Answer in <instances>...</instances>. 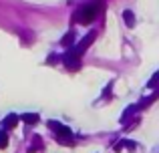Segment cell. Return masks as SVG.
I'll return each instance as SVG.
<instances>
[{"label": "cell", "instance_id": "1", "mask_svg": "<svg viewBox=\"0 0 159 153\" xmlns=\"http://www.w3.org/2000/svg\"><path fill=\"white\" fill-rule=\"evenodd\" d=\"M99 6H101L99 2L87 4V6H83L81 10L77 12V16H75V18H77V20H81L83 24H89V22H93V20H95V16L99 14Z\"/></svg>", "mask_w": 159, "mask_h": 153}, {"label": "cell", "instance_id": "8", "mask_svg": "<svg viewBox=\"0 0 159 153\" xmlns=\"http://www.w3.org/2000/svg\"><path fill=\"white\" fill-rule=\"evenodd\" d=\"M73 38H75V32H73V30H70V32H69V34H66V36H65V38H62V44H65V47H73V43H75V40H73Z\"/></svg>", "mask_w": 159, "mask_h": 153}, {"label": "cell", "instance_id": "5", "mask_svg": "<svg viewBox=\"0 0 159 153\" xmlns=\"http://www.w3.org/2000/svg\"><path fill=\"white\" fill-rule=\"evenodd\" d=\"M20 119H22L24 123H28V125H34V123H39V115H36V113H24Z\"/></svg>", "mask_w": 159, "mask_h": 153}, {"label": "cell", "instance_id": "7", "mask_svg": "<svg viewBox=\"0 0 159 153\" xmlns=\"http://www.w3.org/2000/svg\"><path fill=\"white\" fill-rule=\"evenodd\" d=\"M123 18H125V22H127L129 26H135V16H133L131 10H125L123 12Z\"/></svg>", "mask_w": 159, "mask_h": 153}, {"label": "cell", "instance_id": "6", "mask_svg": "<svg viewBox=\"0 0 159 153\" xmlns=\"http://www.w3.org/2000/svg\"><path fill=\"white\" fill-rule=\"evenodd\" d=\"M16 123H18V115H8L6 121H4V127H6V129H12Z\"/></svg>", "mask_w": 159, "mask_h": 153}, {"label": "cell", "instance_id": "2", "mask_svg": "<svg viewBox=\"0 0 159 153\" xmlns=\"http://www.w3.org/2000/svg\"><path fill=\"white\" fill-rule=\"evenodd\" d=\"M48 127L57 133V139L61 143H66V145H70L73 143V133L69 131V127H65V125H61L58 121H48Z\"/></svg>", "mask_w": 159, "mask_h": 153}, {"label": "cell", "instance_id": "9", "mask_svg": "<svg viewBox=\"0 0 159 153\" xmlns=\"http://www.w3.org/2000/svg\"><path fill=\"white\" fill-rule=\"evenodd\" d=\"M157 83H159V73H155V75H153L151 79H149V83H147V87H149V89H153V87H155V85H157Z\"/></svg>", "mask_w": 159, "mask_h": 153}, {"label": "cell", "instance_id": "4", "mask_svg": "<svg viewBox=\"0 0 159 153\" xmlns=\"http://www.w3.org/2000/svg\"><path fill=\"white\" fill-rule=\"evenodd\" d=\"M95 36H97V32H95V30H91V32H89V34H87V36H85V38H83V40H81V43H79V44H77V47H75V51H77V52H79V55H83V52H85V51H87V48H89V47H91V44H93V40H95Z\"/></svg>", "mask_w": 159, "mask_h": 153}, {"label": "cell", "instance_id": "10", "mask_svg": "<svg viewBox=\"0 0 159 153\" xmlns=\"http://www.w3.org/2000/svg\"><path fill=\"white\" fill-rule=\"evenodd\" d=\"M6 143H8V137H6V133H0V147H6Z\"/></svg>", "mask_w": 159, "mask_h": 153}, {"label": "cell", "instance_id": "3", "mask_svg": "<svg viewBox=\"0 0 159 153\" xmlns=\"http://www.w3.org/2000/svg\"><path fill=\"white\" fill-rule=\"evenodd\" d=\"M65 65L70 69V71H77V69H81V55H79L75 48H70V51L65 55Z\"/></svg>", "mask_w": 159, "mask_h": 153}]
</instances>
